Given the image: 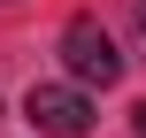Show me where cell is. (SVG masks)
<instances>
[{"label":"cell","instance_id":"obj_1","mask_svg":"<svg viewBox=\"0 0 146 138\" xmlns=\"http://www.w3.org/2000/svg\"><path fill=\"white\" fill-rule=\"evenodd\" d=\"M62 61H69L77 85H115V77H123V54H115V38H108L92 15H69V23H62Z\"/></svg>","mask_w":146,"mask_h":138},{"label":"cell","instance_id":"obj_2","mask_svg":"<svg viewBox=\"0 0 146 138\" xmlns=\"http://www.w3.org/2000/svg\"><path fill=\"white\" fill-rule=\"evenodd\" d=\"M23 115L46 138H85L92 131V100H85L77 85H31V92H23Z\"/></svg>","mask_w":146,"mask_h":138},{"label":"cell","instance_id":"obj_3","mask_svg":"<svg viewBox=\"0 0 146 138\" xmlns=\"http://www.w3.org/2000/svg\"><path fill=\"white\" fill-rule=\"evenodd\" d=\"M131 115H139V138H146V108H131Z\"/></svg>","mask_w":146,"mask_h":138},{"label":"cell","instance_id":"obj_4","mask_svg":"<svg viewBox=\"0 0 146 138\" xmlns=\"http://www.w3.org/2000/svg\"><path fill=\"white\" fill-rule=\"evenodd\" d=\"M139 31H146V0H139Z\"/></svg>","mask_w":146,"mask_h":138}]
</instances>
